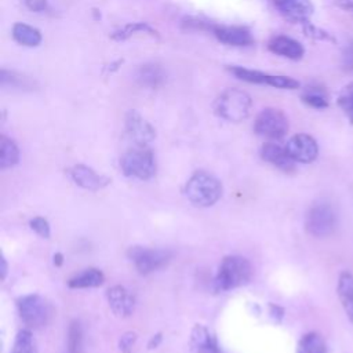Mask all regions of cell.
Returning a JSON list of instances; mask_svg holds the SVG:
<instances>
[{
    "label": "cell",
    "instance_id": "obj_1",
    "mask_svg": "<svg viewBox=\"0 0 353 353\" xmlns=\"http://www.w3.org/2000/svg\"><path fill=\"white\" fill-rule=\"evenodd\" d=\"M185 193L192 204L210 207L222 196V185L214 175L205 171H196L186 182Z\"/></svg>",
    "mask_w": 353,
    "mask_h": 353
},
{
    "label": "cell",
    "instance_id": "obj_2",
    "mask_svg": "<svg viewBox=\"0 0 353 353\" xmlns=\"http://www.w3.org/2000/svg\"><path fill=\"white\" fill-rule=\"evenodd\" d=\"M252 276V266L248 259L239 255L223 258L218 274L215 277V287L219 291H228L244 285Z\"/></svg>",
    "mask_w": 353,
    "mask_h": 353
},
{
    "label": "cell",
    "instance_id": "obj_3",
    "mask_svg": "<svg viewBox=\"0 0 353 353\" xmlns=\"http://www.w3.org/2000/svg\"><path fill=\"white\" fill-rule=\"evenodd\" d=\"M251 97L237 88L225 90L215 101V112L219 117L239 123L248 117L251 110Z\"/></svg>",
    "mask_w": 353,
    "mask_h": 353
},
{
    "label": "cell",
    "instance_id": "obj_4",
    "mask_svg": "<svg viewBox=\"0 0 353 353\" xmlns=\"http://www.w3.org/2000/svg\"><path fill=\"white\" fill-rule=\"evenodd\" d=\"M120 167L124 175L138 179H150L156 174V161L152 150L139 145L123 154Z\"/></svg>",
    "mask_w": 353,
    "mask_h": 353
},
{
    "label": "cell",
    "instance_id": "obj_5",
    "mask_svg": "<svg viewBox=\"0 0 353 353\" xmlns=\"http://www.w3.org/2000/svg\"><path fill=\"white\" fill-rule=\"evenodd\" d=\"M305 226L309 234L314 237L330 236L336 226V215L328 203H316L306 214Z\"/></svg>",
    "mask_w": 353,
    "mask_h": 353
},
{
    "label": "cell",
    "instance_id": "obj_6",
    "mask_svg": "<svg viewBox=\"0 0 353 353\" xmlns=\"http://www.w3.org/2000/svg\"><path fill=\"white\" fill-rule=\"evenodd\" d=\"M254 130L263 138L280 139L288 131V119L283 110L266 108L258 113L254 121Z\"/></svg>",
    "mask_w": 353,
    "mask_h": 353
},
{
    "label": "cell",
    "instance_id": "obj_7",
    "mask_svg": "<svg viewBox=\"0 0 353 353\" xmlns=\"http://www.w3.org/2000/svg\"><path fill=\"white\" fill-rule=\"evenodd\" d=\"M127 255L141 274H148L165 266L171 258V254L167 250L148 248L141 245L128 248Z\"/></svg>",
    "mask_w": 353,
    "mask_h": 353
},
{
    "label": "cell",
    "instance_id": "obj_8",
    "mask_svg": "<svg viewBox=\"0 0 353 353\" xmlns=\"http://www.w3.org/2000/svg\"><path fill=\"white\" fill-rule=\"evenodd\" d=\"M18 312L22 321L33 328L44 325L50 317V307L44 298L37 294H30L17 301Z\"/></svg>",
    "mask_w": 353,
    "mask_h": 353
},
{
    "label": "cell",
    "instance_id": "obj_9",
    "mask_svg": "<svg viewBox=\"0 0 353 353\" xmlns=\"http://www.w3.org/2000/svg\"><path fill=\"white\" fill-rule=\"evenodd\" d=\"M229 70L240 80L247 83H255V84H266L274 88L281 90H296L299 88V81L290 77V76H281V74H270L261 70H252L243 66H232Z\"/></svg>",
    "mask_w": 353,
    "mask_h": 353
},
{
    "label": "cell",
    "instance_id": "obj_10",
    "mask_svg": "<svg viewBox=\"0 0 353 353\" xmlns=\"http://www.w3.org/2000/svg\"><path fill=\"white\" fill-rule=\"evenodd\" d=\"M288 154L294 161L309 164L319 156V145L316 139L307 134H295L285 145Z\"/></svg>",
    "mask_w": 353,
    "mask_h": 353
},
{
    "label": "cell",
    "instance_id": "obj_11",
    "mask_svg": "<svg viewBox=\"0 0 353 353\" xmlns=\"http://www.w3.org/2000/svg\"><path fill=\"white\" fill-rule=\"evenodd\" d=\"M125 131L130 139L139 146H146L156 137L153 125L137 110H130L125 114Z\"/></svg>",
    "mask_w": 353,
    "mask_h": 353
},
{
    "label": "cell",
    "instance_id": "obj_12",
    "mask_svg": "<svg viewBox=\"0 0 353 353\" xmlns=\"http://www.w3.org/2000/svg\"><path fill=\"white\" fill-rule=\"evenodd\" d=\"M212 34L223 44L233 47H247L254 43V37L247 28L228 26V25H210Z\"/></svg>",
    "mask_w": 353,
    "mask_h": 353
},
{
    "label": "cell",
    "instance_id": "obj_13",
    "mask_svg": "<svg viewBox=\"0 0 353 353\" xmlns=\"http://www.w3.org/2000/svg\"><path fill=\"white\" fill-rule=\"evenodd\" d=\"M69 178L80 188L87 189V190H99L102 188H105L110 179L99 175L98 172H95L92 168L84 165V164H76L73 167H70L68 171Z\"/></svg>",
    "mask_w": 353,
    "mask_h": 353
},
{
    "label": "cell",
    "instance_id": "obj_14",
    "mask_svg": "<svg viewBox=\"0 0 353 353\" xmlns=\"http://www.w3.org/2000/svg\"><path fill=\"white\" fill-rule=\"evenodd\" d=\"M274 4L287 19L299 23L309 22L314 11L310 0H274Z\"/></svg>",
    "mask_w": 353,
    "mask_h": 353
},
{
    "label": "cell",
    "instance_id": "obj_15",
    "mask_svg": "<svg viewBox=\"0 0 353 353\" xmlns=\"http://www.w3.org/2000/svg\"><path fill=\"white\" fill-rule=\"evenodd\" d=\"M106 299L113 313L120 317H127L134 312L135 299L130 294V291H127L121 285H114L109 288L106 291Z\"/></svg>",
    "mask_w": 353,
    "mask_h": 353
},
{
    "label": "cell",
    "instance_id": "obj_16",
    "mask_svg": "<svg viewBox=\"0 0 353 353\" xmlns=\"http://www.w3.org/2000/svg\"><path fill=\"white\" fill-rule=\"evenodd\" d=\"M261 157L273 164L274 167L280 168L281 171L285 172H291L295 170V161L292 160V157L288 154L285 148H281L277 143L273 142H266L262 145L261 148Z\"/></svg>",
    "mask_w": 353,
    "mask_h": 353
},
{
    "label": "cell",
    "instance_id": "obj_17",
    "mask_svg": "<svg viewBox=\"0 0 353 353\" xmlns=\"http://www.w3.org/2000/svg\"><path fill=\"white\" fill-rule=\"evenodd\" d=\"M268 47L273 54L292 59V61L301 59L305 54V48L298 40L284 36V34L272 37Z\"/></svg>",
    "mask_w": 353,
    "mask_h": 353
},
{
    "label": "cell",
    "instance_id": "obj_18",
    "mask_svg": "<svg viewBox=\"0 0 353 353\" xmlns=\"http://www.w3.org/2000/svg\"><path fill=\"white\" fill-rule=\"evenodd\" d=\"M190 346L194 353H223L215 336L204 325H194L190 334Z\"/></svg>",
    "mask_w": 353,
    "mask_h": 353
},
{
    "label": "cell",
    "instance_id": "obj_19",
    "mask_svg": "<svg viewBox=\"0 0 353 353\" xmlns=\"http://www.w3.org/2000/svg\"><path fill=\"white\" fill-rule=\"evenodd\" d=\"M135 79L143 87L157 88L165 81V72L159 63L149 62L138 68Z\"/></svg>",
    "mask_w": 353,
    "mask_h": 353
},
{
    "label": "cell",
    "instance_id": "obj_20",
    "mask_svg": "<svg viewBox=\"0 0 353 353\" xmlns=\"http://www.w3.org/2000/svg\"><path fill=\"white\" fill-rule=\"evenodd\" d=\"M336 291L346 316L353 323V274L352 273L349 272L341 273Z\"/></svg>",
    "mask_w": 353,
    "mask_h": 353
},
{
    "label": "cell",
    "instance_id": "obj_21",
    "mask_svg": "<svg viewBox=\"0 0 353 353\" xmlns=\"http://www.w3.org/2000/svg\"><path fill=\"white\" fill-rule=\"evenodd\" d=\"M14 40L25 47H37L41 43V33L37 28L23 22H17L12 26Z\"/></svg>",
    "mask_w": 353,
    "mask_h": 353
},
{
    "label": "cell",
    "instance_id": "obj_22",
    "mask_svg": "<svg viewBox=\"0 0 353 353\" xmlns=\"http://www.w3.org/2000/svg\"><path fill=\"white\" fill-rule=\"evenodd\" d=\"M138 33H143V34H148L154 39L159 37L157 30L153 26H150L148 22H130V23L124 25L123 28L114 30L110 37L116 41H123V40H127L131 36H135Z\"/></svg>",
    "mask_w": 353,
    "mask_h": 353
},
{
    "label": "cell",
    "instance_id": "obj_23",
    "mask_svg": "<svg viewBox=\"0 0 353 353\" xmlns=\"http://www.w3.org/2000/svg\"><path fill=\"white\" fill-rule=\"evenodd\" d=\"M103 280H105V276L99 269L90 268L76 274L74 277H72L68 281V285L70 288H91V287L102 285Z\"/></svg>",
    "mask_w": 353,
    "mask_h": 353
},
{
    "label": "cell",
    "instance_id": "obj_24",
    "mask_svg": "<svg viewBox=\"0 0 353 353\" xmlns=\"http://www.w3.org/2000/svg\"><path fill=\"white\" fill-rule=\"evenodd\" d=\"M19 161V149L17 143L7 138L1 137L0 138V168L6 170L12 165H15Z\"/></svg>",
    "mask_w": 353,
    "mask_h": 353
},
{
    "label": "cell",
    "instance_id": "obj_25",
    "mask_svg": "<svg viewBox=\"0 0 353 353\" xmlns=\"http://www.w3.org/2000/svg\"><path fill=\"white\" fill-rule=\"evenodd\" d=\"M302 102L314 109H324L328 106L325 91L320 87H306L301 95Z\"/></svg>",
    "mask_w": 353,
    "mask_h": 353
},
{
    "label": "cell",
    "instance_id": "obj_26",
    "mask_svg": "<svg viewBox=\"0 0 353 353\" xmlns=\"http://www.w3.org/2000/svg\"><path fill=\"white\" fill-rule=\"evenodd\" d=\"M299 353H327V347L317 332H309L299 342Z\"/></svg>",
    "mask_w": 353,
    "mask_h": 353
},
{
    "label": "cell",
    "instance_id": "obj_27",
    "mask_svg": "<svg viewBox=\"0 0 353 353\" xmlns=\"http://www.w3.org/2000/svg\"><path fill=\"white\" fill-rule=\"evenodd\" d=\"M12 353H37L36 342L30 331L22 330L17 334L12 346Z\"/></svg>",
    "mask_w": 353,
    "mask_h": 353
},
{
    "label": "cell",
    "instance_id": "obj_28",
    "mask_svg": "<svg viewBox=\"0 0 353 353\" xmlns=\"http://www.w3.org/2000/svg\"><path fill=\"white\" fill-rule=\"evenodd\" d=\"M83 346V330L77 320L72 321L68 328V353H80Z\"/></svg>",
    "mask_w": 353,
    "mask_h": 353
},
{
    "label": "cell",
    "instance_id": "obj_29",
    "mask_svg": "<svg viewBox=\"0 0 353 353\" xmlns=\"http://www.w3.org/2000/svg\"><path fill=\"white\" fill-rule=\"evenodd\" d=\"M339 108L343 110V113L347 116L350 123L353 124V81L346 84L336 99Z\"/></svg>",
    "mask_w": 353,
    "mask_h": 353
},
{
    "label": "cell",
    "instance_id": "obj_30",
    "mask_svg": "<svg viewBox=\"0 0 353 353\" xmlns=\"http://www.w3.org/2000/svg\"><path fill=\"white\" fill-rule=\"evenodd\" d=\"M0 84L3 87H17V88H30L32 81L28 77H23L21 74H17L15 72H10L6 69H1L0 72Z\"/></svg>",
    "mask_w": 353,
    "mask_h": 353
},
{
    "label": "cell",
    "instance_id": "obj_31",
    "mask_svg": "<svg viewBox=\"0 0 353 353\" xmlns=\"http://www.w3.org/2000/svg\"><path fill=\"white\" fill-rule=\"evenodd\" d=\"M29 226L32 230H34L39 236L44 237V239H48L50 237V225L47 222V219H44L43 216H34L29 221Z\"/></svg>",
    "mask_w": 353,
    "mask_h": 353
},
{
    "label": "cell",
    "instance_id": "obj_32",
    "mask_svg": "<svg viewBox=\"0 0 353 353\" xmlns=\"http://www.w3.org/2000/svg\"><path fill=\"white\" fill-rule=\"evenodd\" d=\"M303 30H305L306 36H309V37H312V39L334 41V37H332L330 33H327L325 30H323V29H320V28H317V26H313V25L309 23V22L303 23Z\"/></svg>",
    "mask_w": 353,
    "mask_h": 353
},
{
    "label": "cell",
    "instance_id": "obj_33",
    "mask_svg": "<svg viewBox=\"0 0 353 353\" xmlns=\"http://www.w3.org/2000/svg\"><path fill=\"white\" fill-rule=\"evenodd\" d=\"M137 341V334L132 331H127L121 335L120 341H119V347L121 350V353H130L132 350V346Z\"/></svg>",
    "mask_w": 353,
    "mask_h": 353
},
{
    "label": "cell",
    "instance_id": "obj_34",
    "mask_svg": "<svg viewBox=\"0 0 353 353\" xmlns=\"http://www.w3.org/2000/svg\"><path fill=\"white\" fill-rule=\"evenodd\" d=\"M22 3L34 12L44 11L47 8V0H22Z\"/></svg>",
    "mask_w": 353,
    "mask_h": 353
},
{
    "label": "cell",
    "instance_id": "obj_35",
    "mask_svg": "<svg viewBox=\"0 0 353 353\" xmlns=\"http://www.w3.org/2000/svg\"><path fill=\"white\" fill-rule=\"evenodd\" d=\"M343 65L346 69H353V43L346 48L343 54Z\"/></svg>",
    "mask_w": 353,
    "mask_h": 353
},
{
    "label": "cell",
    "instance_id": "obj_36",
    "mask_svg": "<svg viewBox=\"0 0 353 353\" xmlns=\"http://www.w3.org/2000/svg\"><path fill=\"white\" fill-rule=\"evenodd\" d=\"M335 6L353 15V0H335Z\"/></svg>",
    "mask_w": 353,
    "mask_h": 353
},
{
    "label": "cell",
    "instance_id": "obj_37",
    "mask_svg": "<svg viewBox=\"0 0 353 353\" xmlns=\"http://www.w3.org/2000/svg\"><path fill=\"white\" fill-rule=\"evenodd\" d=\"M270 313H272V316L273 317H276L277 320H281L283 319V313H284V310L280 307V306H277V305H270Z\"/></svg>",
    "mask_w": 353,
    "mask_h": 353
},
{
    "label": "cell",
    "instance_id": "obj_38",
    "mask_svg": "<svg viewBox=\"0 0 353 353\" xmlns=\"http://www.w3.org/2000/svg\"><path fill=\"white\" fill-rule=\"evenodd\" d=\"M161 339H163V336H161V334H156V335H153L152 338H150V341H149V349H156L160 343H161Z\"/></svg>",
    "mask_w": 353,
    "mask_h": 353
},
{
    "label": "cell",
    "instance_id": "obj_39",
    "mask_svg": "<svg viewBox=\"0 0 353 353\" xmlns=\"http://www.w3.org/2000/svg\"><path fill=\"white\" fill-rule=\"evenodd\" d=\"M0 265H1V268H0V273H1V279H6V276H7V269H8V266H7V262H6V258L1 255V258H0Z\"/></svg>",
    "mask_w": 353,
    "mask_h": 353
},
{
    "label": "cell",
    "instance_id": "obj_40",
    "mask_svg": "<svg viewBox=\"0 0 353 353\" xmlns=\"http://www.w3.org/2000/svg\"><path fill=\"white\" fill-rule=\"evenodd\" d=\"M62 258H63V256H62V254H59V252H58V254H55V255H54V263H55V265H58V266H59V265H62Z\"/></svg>",
    "mask_w": 353,
    "mask_h": 353
}]
</instances>
